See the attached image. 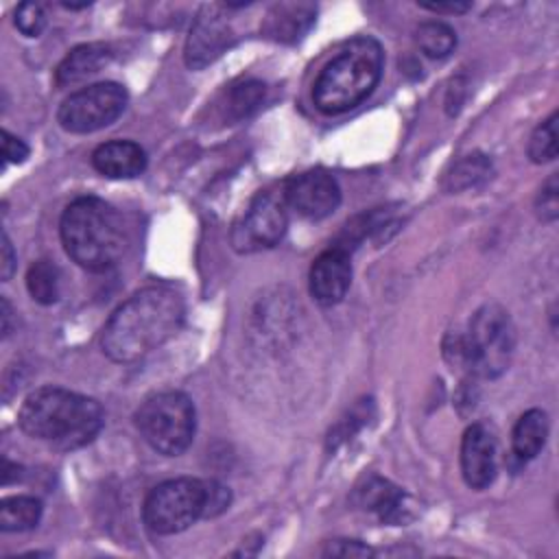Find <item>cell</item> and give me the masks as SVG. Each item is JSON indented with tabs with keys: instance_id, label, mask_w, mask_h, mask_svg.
Masks as SVG:
<instances>
[{
	"instance_id": "1",
	"label": "cell",
	"mask_w": 559,
	"mask_h": 559,
	"mask_svg": "<svg viewBox=\"0 0 559 559\" xmlns=\"http://www.w3.org/2000/svg\"><path fill=\"white\" fill-rule=\"evenodd\" d=\"M183 297L175 286L140 288L107 319L100 347L114 362H135L164 345L183 323Z\"/></svg>"
},
{
	"instance_id": "2",
	"label": "cell",
	"mask_w": 559,
	"mask_h": 559,
	"mask_svg": "<svg viewBox=\"0 0 559 559\" xmlns=\"http://www.w3.org/2000/svg\"><path fill=\"white\" fill-rule=\"evenodd\" d=\"M103 406L83 393L61 386H41L28 393L20 406V428L57 450L87 445L103 428Z\"/></svg>"
},
{
	"instance_id": "3",
	"label": "cell",
	"mask_w": 559,
	"mask_h": 559,
	"mask_svg": "<svg viewBox=\"0 0 559 559\" xmlns=\"http://www.w3.org/2000/svg\"><path fill=\"white\" fill-rule=\"evenodd\" d=\"M66 253L87 271L111 269L127 247L124 225L114 205L98 197H79L59 221Z\"/></svg>"
},
{
	"instance_id": "4",
	"label": "cell",
	"mask_w": 559,
	"mask_h": 559,
	"mask_svg": "<svg viewBox=\"0 0 559 559\" xmlns=\"http://www.w3.org/2000/svg\"><path fill=\"white\" fill-rule=\"evenodd\" d=\"M384 52L378 39L360 35L349 39L319 72L312 100L325 116H338L358 107L378 85Z\"/></svg>"
},
{
	"instance_id": "5",
	"label": "cell",
	"mask_w": 559,
	"mask_h": 559,
	"mask_svg": "<svg viewBox=\"0 0 559 559\" xmlns=\"http://www.w3.org/2000/svg\"><path fill=\"white\" fill-rule=\"evenodd\" d=\"M515 349V328L509 312L498 304L480 306L465 332H450L443 356L452 369L469 378H498L509 369Z\"/></svg>"
},
{
	"instance_id": "6",
	"label": "cell",
	"mask_w": 559,
	"mask_h": 559,
	"mask_svg": "<svg viewBox=\"0 0 559 559\" xmlns=\"http://www.w3.org/2000/svg\"><path fill=\"white\" fill-rule=\"evenodd\" d=\"M133 421L142 439L166 456L186 452L197 430L194 404L181 391H157L148 395L138 406Z\"/></svg>"
},
{
	"instance_id": "7",
	"label": "cell",
	"mask_w": 559,
	"mask_h": 559,
	"mask_svg": "<svg viewBox=\"0 0 559 559\" xmlns=\"http://www.w3.org/2000/svg\"><path fill=\"white\" fill-rule=\"evenodd\" d=\"M207 511V480L179 476L155 485L142 504V520L157 535H175Z\"/></svg>"
},
{
	"instance_id": "8",
	"label": "cell",
	"mask_w": 559,
	"mask_h": 559,
	"mask_svg": "<svg viewBox=\"0 0 559 559\" xmlns=\"http://www.w3.org/2000/svg\"><path fill=\"white\" fill-rule=\"evenodd\" d=\"M129 94L116 81H100L72 92L57 111V122L70 133H94L109 127L127 107Z\"/></svg>"
},
{
	"instance_id": "9",
	"label": "cell",
	"mask_w": 559,
	"mask_h": 559,
	"mask_svg": "<svg viewBox=\"0 0 559 559\" xmlns=\"http://www.w3.org/2000/svg\"><path fill=\"white\" fill-rule=\"evenodd\" d=\"M286 207L282 192H258L231 231L234 247L242 253L275 247L288 227Z\"/></svg>"
},
{
	"instance_id": "10",
	"label": "cell",
	"mask_w": 559,
	"mask_h": 559,
	"mask_svg": "<svg viewBox=\"0 0 559 559\" xmlns=\"http://www.w3.org/2000/svg\"><path fill=\"white\" fill-rule=\"evenodd\" d=\"M284 201L304 218H325L341 205V186L325 170H306L290 177L282 188Z\"/></svg>"
},
{
	"instance_id": "11",
	"label": "cell",
	"mask_w": 559,
	"mask_h": 559,
	"mask_svg": "<svg viewBox=\"0 0 559 559\" xmlns=\"http://www.w3.org/2000/svg\"><path fill=\"white\" fill-rule=\"evenodd\" d=\"M234 41V31L225 15L221 13V7L205 4L197 13L186 48H183V61L190 70H201L216 61Z\"/></svg>"
},
{
	"instance_id": "12",
	"label": "cell",
	"mask_w": 559,
	"mask_h": 559,
	"mask_svg": "<svg viewBox=\"0 0 559 559\" xmlns=\"http://www.w3.org/2000/svg\"><path fill=\"white\" fill-rule=\"evenodd\" d=\"M461 474L472 489H485L498 474V443L493 432L476 421L465 428L461 439Z\"/></svg>"
},
{
	"instance_id": "13",
	"label": "cell",
	"mask_w": 559,
	"mask_h": 559,
	"mask_svg": "<svg viewBox=\"0 0 559 559\" xmlns=\"http://www.w3.org/2000/svg\"><path fill=\"white\" fill-rule=\"evenodd\" d=\"M352 284V255L341 247H330L321 251L308 275L310 295L321 306L338 304Z\"/></svg>"
},
{
	"instance_id": "14",
	"label": "cell",
	"mask_w": 559,
	"mask_h": 559,
	"mask_svg": "<svg viewBox=\"0 0 559 559\" xmlns=\"http://www.w3.org/2000/svg\"><path fill=\"white\" fill-rule=\"evenodd\" d=\"M354 500L360 509L378 515L384 524H400L408 518L406 493L380 476H367L356 487Z\"/></svg>"
},
{
	"instance_id": "15",
	"label": "cell",
	"mask_w": 559,
	"mask_h": 559,
	"mask_svg": "<svg viewBox=\"0 0 559 559\" xmlns=\"http://www.w3.org/2000/svg\"><path fill=\"white\" fill-rule=\"evenodd\" d=\"M146 153L131 140H109L94 148L92 166L109 179H133L146 170Z\"/></svg>"
},
{
	"instance_id": "16",
	"label": "cell",
	"mask_w": 559,
	"mask_h": 559,
	"mask_svg": "<svg viewBox=\"0 0 559 559\" xmlns=\"http://www.w3.org/2000/svg\"><path fill=\"white\" fill-rule=\"evenodd\" d=\"M317 9L308 2H282L275 4L262 24V33L275 41H297L314 22Z\"/></svg>"
},
{
	"instance_id": "17",
	"label": "cell",
	"mask_w": 559,
	"mask_h": 559,
	"mask_svg": "<svg viewBox=\"0 0 559 559\" xmlns=\"http://www.w3.org/2000/svg\"><path fill=\"white\" fill-rule=\"evenodd\" d=\"M111 61V48L100 41L81 44L72 48L55 70V83L59 87L74 85L87 76L100 72Z\"/></svg>"
},
{
	"instance_id": "18",
	"label": "cell",
	"mask_w": 559,
	"mask_h": 559,
	"mask_svg": "<svg viewBox=\"0 0 559 559\" xmlns=\"http://www.w3.org/2000/svg\"><path fill=\"white\" fill-rule=\"evenodd\" d=\"M548 439V415L542 408H531L520 415L511 432L513 454L520 461L535 459Z\"/></svg>"
},
{
	"instance_id": "19",
	"label": "cell",
	"mask_w": 559,
	"mask_h": 559,
	"mask_svg": "<svg viewBox=\"0 0 559 559\" xmlns=\"http://www.w3.org/2000/svg\"><path fill=\"white\" fill-rule=\"evenodd\" d=\"M44 504L35 496H9L0 502V528L4 533L31 531L39 524Z\"/></svg>"
},
{
	"instance_id": "20",
	"label": "cell",
	"mask_w": 559,
	"mask_h": 559,
	"mask_svg": "<svg viewBox=\"0 0 559 559\" xmlns=\"http://www.w3.org/2000/svg\"><path fill=\"white\" fill-rule=\"evenodd\" d=\"M266 94V85L258 79H245L236 85H231V90L227 92V100H225V114L229 120H242L247 116H251L264 100Z\"/></svg>"
},
{
	"instance_id": "21",
	"label": "cell",
	"mask_w": 559,
	"mask_h": 559,
	"mask_svg": "<svg viewBox=\"0 0 559 559\" xmlns=\"http://www.w3.org/2000/svg\"><path fill=\"white\" fill-rule=\"evenodd\" d=\"M491 175V159L483 153H472L461 157L452 170L445 177V188L450 192H459V190H467L478 186L480 181H485Z\"/></svg>"
},
{
	"instance_id": "22",
	"label": "cell",
	"mask_w": 559,
	"mask_h": 559,
	"mask_svg": "<svg viewBox=\"0 0 559 559\" xmlns=\"http://www.w3.org/2000/svg\"><path fill=\"white\" fill-rule=\"evenodd\" d=\"M26 288L33 301L50 306L59 299V269L50 260H37L26 271Z\"/></svg>"
},
{
	"instance_id": "23",
	"label": "cell",
	"mask_w": 559,
	"mask_h": 559,
	"mask_svg": "<svg viewBox=\"0 0 559 559\" xmlns=\"http://www.w3.org/2000/svg\"><path fill=\"white\" fill-rule=\"evenodd\" d=\"M419 50L430 59H443L456 48V33L443 22H424L415 31Z\"/></svg>"
},
{
	"instance_id": "24",
	"label": "cell",
	"mask_w": 559,
	"mask_h": 559,
	"mask_svg": "<svg viewBox=\"0 0 559 559\" xmlns=\"http://www.w3.org/2000/svg\"><path fill=\"white\" fill-rule=\"evenodd\" d=\"M528 157L533 164H546L557 157V111H552L531 133Z\"/></svg>"
},
{
	"instance_id": "25",
	"label": "cell",
	"mask_w": 559,
	"mask_h": 559,
	"mask_svg": "<svg viewBox=\"0 0 559 559\" xmlns=\"http://www.w3.org/2000/svg\"><path fill=\"white\" fill-rule=\"evenodd\" d=\"M17 31L26 37H39L41 31L46 28V11H44V4L39 2H22L17 4L15 9V17H13Z\"/></svg>"
},
{
	"instance_id": "26",
	"label": "cell",
	"mask_w": 559,
	"mask_h": 559,
	"mask_svg": "<svg viewBox=\"0 0 559 559\" xmlns=\"http://www.w3.org/2000/svg\"><path fill=\"white\" fill-rule=\"evenodd\" d=\"M535 212L544 223H552L559 216V183L557 175H550L546 183L539 188L535 199Z\"/></svg>"
},
{
	"instance_id": "27",
	"label": "cell",
	"mask_w": 559,
	"mask_h": 559,
	"mask_svg": "<svg viewBox=\"0 0 559 559\" xmlns=\"http://www.w3.org/2000/svg\"><path fill=\"white\" fill-rule=\"evenodd\" d=\"M325 555H334V557H369L373 555V550L365 544H360L358 539H334L328 544Z\"/></svg>"
},
{
	"instance_id": "28",
	"label": "cell",
	"mask_w": 559,
	"mask_h": 559,
	"mask_svg": "<svg viewBox=\"0 0 559 559\" xmlns=\"http://www.w3.org/2000/svg\"><path fill=\"white\" fill-rule=\"evenodd\" d=\"M2 157L4 164H22L28 157V146L24 144V140L15 138L7 129L2 131Z\"/></svg>"
},
{
	"instance_id": "29",
	"label": "cell",
	"mask_w": 559,
	"mask_h": 559,
	"mask_svg": "<svg viewBox=\"0 0 559 559\" xmlns=\"http://www.w3.org/2000/svg\"><path fill=\"white\" fill-rule=\"evenodd\" d=\"M229 504V489L216 480H207V511L205 518L218 515Z\"/></svg>"
},
{
	"instance_id": "30",
	"label": "cell",
	"mask_w": 559,
	"mask_h": 559,
	"mask_svg": "<svg viewBox=\"0 0 559 559\" xmlns=\"http://www.w3.org/2000/svg\"><path fill=\"white\" fill-rule=\"evenodd\" d=\"M421 9L432 11V13H465L472 9V2H459V0H450V2H417Z\"/></svg>"
},
{
	"instance_id": "31",
	"label": "cell",
	"mask_w": 559,
	"mask_h": 559,
	"mask_svg": "<svg viewBox=\"0 0 559 559\" xmlns=\"http://www.w3.org/2000/svg\"><path fill=\"white\" fill-rule=\"evenodd\" d=\"M15 271V253H13V245L7 236V231H2V280H11Z\"/></svg>"
},
{
	"instance_id": "32",
	"label": "cell",
	"mask_w": 559,
	"mask_h": 559,
	"mask_svg": "<svg viewBox=\"0 0 559 559\" xmlns=\"http://www.w3.org/2000/svg\"><path fill=\"white\" fill-rule=\"evenodd\" d=\"M0 304H2V338H7L11 334V314H13V310H11V304H9L7 297H2Z\"/></svg>"
},
{
	"instance_id": "33",
	"label": "cell",
	"mask_w": 559,
	"mask_h": 559,
	"mask_svg": "<svg viewBox=\"0 0 559 559\" xmlns=\"http://www.w3.org/2000/svg\"><path fill=\"white\" fill-rule=\"evenodd\" d=\"M61 7L70 9V11H76V9H87L90 2H81V4H76V2H61Z\"/></svg>"
}]
</instances>
